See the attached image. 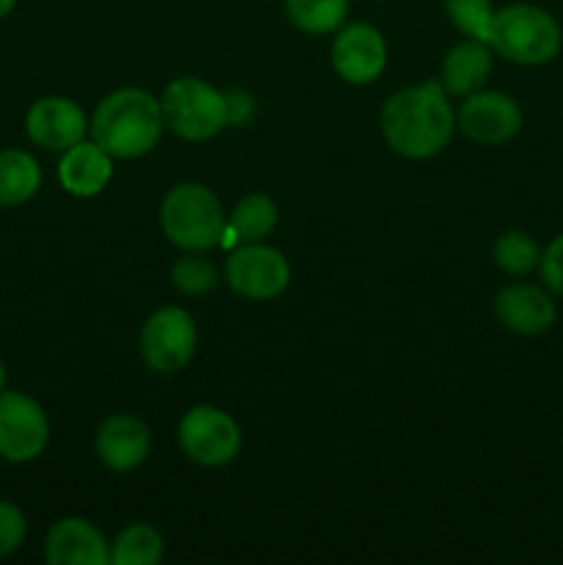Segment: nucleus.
Here are the masks:
<instances>
[{"instance_id":"f257e3e1","label":"nucleus","mask_w":563,"mask_h":565,"mask_svg":"<svg viewBox=\"0 0 563 565\" xmlns=\"http://www.w3.org/2000/svg\"><path fill=\"white\" fill-rule=\"evenodd\" d=\"M381 132L392 152L403 158L425 160L439 154L456 132V110L442 83L425 81L392 94L381 110Z\"/></svg>"},{"instance_id":"f03ea898","label":"nucleus","mask_w":563,"mask_h":565,"mask_svg":"<svg viewBox=\"0 0 563 565\" xmlns=\"http://www.w3.org/2000/svg\"><path fill=\"white\" fill-rule=\"evenodd\" d=\"M163 108L160 99L144 88H119L99 99L92 116V141L99 143L110 158H144L158 147L163 136Z\"/></svg>"},{"instance_id":"7ed1b4c3","label":"nucleus","mask_w":563,"mask_h":565,"mask_svg":"<svg viewBox=\"0 0 563 565\" xmlns=\"http://www.w3.org/2000/svg\"><path fill=\"white\" fill-rule=\"evenodd\" d=\"M563 31L555 17L533 3H511L495 11L489 47L522 66L550 64L561 53Z\"/></svg>"},{"instance_id":"20e7f679","label":"nucleus","mask_w":563,"mask_h":565,"mask_svg":"<svg viewBox=\"0 0 563 565\" xmlns=\"http://www.w3.org/2000/svg\"><path fill=\"white\" fill-rule=\"evenodd\" d=\"M160 226L166 237L182 252H210L221 246L226 215L215 193L199 182L171 188L160 207Z\"/></svg>"},{"instance_id":"39448f33","label":"nucleus","mask_w":563,"mask_h":565,"mask_svg":"<svg viewBox=\"0 0 563 565\" xmlns=\"http://www.w3.org/2000/svg\"><path fill=\"white\" fill-rule=\"evenodd\" d=\"M166 127L185 141H208L219 136L226 119V97L202 77H177L160 97Z\"/></svg>"},{"instance_id":"423d86ee","label":"nucleus","mask_w":563,"mask_h":565,"mask_svg":"<svg viewBox=\"0 0 563 565\" xmlns=\"http://www.w3.org/2000/svg\"><path fill=\"white\" fill-rule=\"evenodd\" d=\"M199 331L191 315L180 307H163L147 318L141 329V356L155 373H180L196 353Z\"/></svg>"},{"instance_id":"0eeeda50","label":"nucleus","mask_w":563,"mask_h":565,"mask_svg":"<svg viewBox=\"0 0 563 565\" xmlns=\"http://www.w3.org/2000/svg\"><path fill=\"white\" fill-rule=\"evenodd\" d=\"M180 447L193 463L224 467L241 452V428L226 412L215 406H193L180 419Z\"/></svg>"},{"instance_id":"6e6552de","label":"nucleus","mask_w":563,"mask_h":565,"mask_svg":"<svg viewBox=\"0 0 563 565\" xmlns=\"http://www.w3.org/2000/svg\"><path fill=\"white\" fill-rule=\"evenodd\" d=\"M226 281L237 296L270 301L290 285V263L265 243H243L226 257Z\"/></svg>"},{"instance_id":"1a4fd4ad","label":"nucleus","mask_w":563,"mask_h":565,"mask_svg":"<svg viewBox=\"0 0 563 565\" xmlns=\"http://www.w3.org/2000/svg\"><path fill=\"white\" fill-rule=\"evenodd\" d=\"M50 423L44 408L22 392H0V456L25 463L44 452Z\"/></svg>"},{"instance_id":"9d476101","label":"nucleus","mask_w":563,"mask_h":565,"mask_svg":"<svg viewBox=\"0 0 563 565\" xmlns=\"http://www.w3.org/2000/svg\"><path fill=\"white\" fill-rule=\"evenodd\" d=\"M331 66L342 81L368 86L386 70V42L379 28L368 22H351L337 31L331 44Z\"/></svg>"},{"instance_id":"9b49d317","label":"nucleus","mask_w":563,"mask_h":565,"mask_svg":"<svg viewBox=\"0 0 563 565\" xmlns=\"http://www.w3.org/2000/svg\"><path fill=\"white\" fill-rule=\"evenodd\" d=\"M458 127L469 141L500 147L522 130V108L511 94L475 92L458 110Z\"/></svg>"},{"instance_id":"f8f14e48","label":"nucleus","mask_w":563,"mask_h":565,"mask_svg":"<svg viewBox=\"0 0 563 565\" xmlns=\"http://www.w3.org/2000/svg\"><path fill=\"white\" fill-rule=\"evenodd\" d=\"M25 130L36 147L47 152H66L83 141L88 119L81 105L72 103L70 97H42L28 110Z\"/></svg>"},{"instance_id":"ddd939ff","label":"nucleus","mask_w":563,"mask_h":565,"mask_svg":"<svg viewBox=\"0 0 563 565\" xmlns=\"http://www.w3.org/2000/svg\"><path fill=\"white\" fill-rule=\"evenodd\" d=\"M44 557L50 565H108L110 546L92 522L66 516L50 527Z\"/></svg>"},{"instance_id":"4468645a","label":"nucleus","mask_w":563,"mask_h":565,"mask_svg":"<svg viewBox=\"0 0 563 565\" xmlns=\"http://www.w3.org/2000/svg\"><path fill=\"white\" fill-rule=\"evenodd\" d=\"M97 458L114 472H132L141 467L152 447L149 428L132 414H114L97 430Z\"/></svg>"},{"instance_id":"2eb2a0df","label":"nucleus","mask_w":563,"mask_h":565,"mask_svg":"<svg viewBox=\"0 0 563 565\" xmlns=\"http://www.w3.org/2000/svg\"><path fill=\"white\" fill-rule=\"evenodd\" d=\"M495 315L508 331L539 337L555 323V301L535 285H508L497 292Z\"/></svg>"},{"instance_id":"dca6fc26","label":"nucleus","mask_w":563,"mask_h":565,"mask_svg":"<svg viewBox=\"0 0 563 565\" xmlns=\"http://www.w3.org/2000/svg\"><path fill=\"white\" fill-rule=\"evenodd\" d=\"M110 177H114V158L94 141H77L61 158V185L77 199H92L103 193Z\"/></svg>"},{"instance_id":"f3484780","label":"nucleus","mask_w":563,"mask_h":565,"mask_svg":"<svg viewBox=\"0 0 563 565\" xmlns=\"http://www.w3.org/2000/svg\"><path fill=\"white\" fill-rule=\"evenodd\" d=\"M491 75V47L478 39H464L442 61V88L456 97L480 92Z\"/></svg>"},{"instance_id":"a211bd4d","label":"nucleus","mask_w":563,"mask_h":565,"mask_svg":"<svg viewBox=\"0 0 563 565\" xmlns=\"http://www.w3.org/2000/svg\"><path fill=\"white\" fill-rule=\"evenodd\" d=\"M276 224H279V210H276L274 199H268L265 193H248L232 207L221 246H232L235 241L263 243L276 230Z\"/></svg>"},{"instance_id":"6ab92c4d","label":"nucleus","mask_w":563,"mask_h":565,"mask_svg":"<svg viewBox=\"0 0 563 565\" xmlns=\"http://www.w3.org/2000/svg\"><path fill=\"white\" fill-rule=\"evenodd\" d=\"M42 185L39 163L22 149L0 152V207H14L28 202Z\"/></svg>"},{"instance_id":"aec40b11","label":"nucleus","mask_w":563,"mask_h":565,"mask_svg":"<svg viewBox=\"0 0 563 565\" xmlns=\"http://www.w3.org/2000/svg\"><path fill=\"white\" fill-rule=\"evenodd\" d=\"M285 11L298 31L323 36L346 25L348 0H285Z\"/></svg>"},{"instance_id":"412c9836","label":"nucleus","mask_w":563,"mask_h":565,"mask_svg":"<svg viewBox=\"0 0 563 565\" xmlns=\"http://www.w3.org/2000/svg\"><path fill=\"white\" fill-rule=\"evenodd\" d=\"M163 561V539L149 524H130L110 544V565H158Z\"/></svg>"},{"instance_id":"4be33fe9","label":"nucleus","mask_w":563,"mask_h":565,"mask_svg":"<svg viewBox=\"0 0 563 565\" xmlns=\"http://www.w3.org/2000/svg\"><path fill=\"white\" fill-rule=\"evenodd\" d=\"M541 263V248L528 232L511 230L495 241V265L508 276H524Z\"/></svg>"},{"instance_id":"5701e85b","label":"nucleus","mask_w":563,"mask_h":565,"mask_svg":"<svg viewBox=\"0 0 563 565\" xmlns=\"http://www.w3.org/2000/svg\"><path fill=\"white\" fill-rule=\"evenodd\" d=\"M171 281L185 296H204L219 281V270L208 257H202V252H188L171 265Z\"/></svg>"},{"instance_id":"b1692460","label":"nucleus","mask_w":563,"mask_h":565,"mask_svg":"<svg viewBox=\"0 0 563 565\" xmlns=\"http://www.w3.org/2000/svg\"><path fill=\"white\" fill-rule=\"evenodd\" d=\"M445 11L464 36L489 44V28L495 17L491 0H445Z\"/></svg>"},{"instance_id":"393cba45","label":"nucleus","mask_w":563,"mask_h":565,"mask_svg":"<svg viewBox=\"0 0 563 565\" xmlns=\"http://www.w3.org/2000/svg\"><path fill=\"white\" fill-rule=\"evenodd\" d=\"M25 530L28 524L20 508L0 500V557L20 550L22 541H25Z\"/></svg>"},{"instance_id":"a878e982","label":"nucleus","mask_w":563,"mask_h":565,"mask_svg":"<svg viewBox=\"0 0 563 565\" xmlns=\"http://www.w3.org/2000/svg\"><path fill=\"white\" fill-rule=\"evenodd\" d=\"M539 270H541V279H544V285L550 287L555 296L563 298V235H557L555 241H552L550 246L541 252Z\"/></svg>"},{"instance_id":"bb28decb","label":"nucleus","mask_w":563,"mask_h":565,"mask_svg":"<svg viewBox=\"0 0 563 565\" xmlns=\"http://www.w3.org/2000/svg\"><path fill=\"white\" fill-rule=\"evenodd\" d=\"M226 97V119H230V125H248L254 116V110H257V103H254V97L248 92H243V88H232V92H224Z\"/></svg>"},{"instance_id":"cd10ccee","label":"nucleus","mask_w":563,"mask_h":565,"mask_svg":"<svg viewBox=\"0 0 563 565\" xmlns=\"http://www.w3.org/2000/svg\"><path fill=\"white\" fill-rule=\"evenodd\" d=\"M14 6H17V0H0V17L11 14V9H14Z\"/></svg>"},{"instance_id":"c85d7f7f","label":"nucleus","mask_w":563,"mask_h":565,"mask_svg":"<svg viewBox=\"0 0 563 565\" xmlns=\"http://www.w3.org/2000/svg\"><path fill=\"white\" fill-rule=\"evenodd\" d=\"M3 386H6V367L3 362H0V392H3Z\"/></svg>"}]
</instances>
